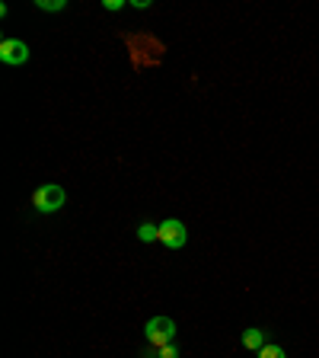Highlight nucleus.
Returning a JSON list of instances; mask_svg holds the SVG:
<instances>
[{
  "instance_id": "obj_1",
  "label": "nucleus",
  "mask_w": 319,
  "mask_h": 358,
  "mask_svg": "<svg viewBox=\"0 0 319 358\" xmlns=\"http://www.w3.org/2000/svg\"><path fill=\"white\" fill-rule=\"evenodd\" d=\"M64 201H67V192L58 182L38 186L36 192H32V205H36V211H42V215H54L58 208H64Z\"/></svg>"
},
{
  "instance_id": "obj_2",
  "label": "nucleus",
  "mask_w": 319,
  "mask_h": 358,
  "mask_svg": "<svg viewBox=\"0 0 319 358\" xmlns=\"http://www.w3.org/2000/svg\"><path fill=\"white\" fill-rule=\"evenodd\" d=\"M144 333H147V343L154 349H163V345L172 343V336H176V323H172V317H154V320H147Z\"/></svg>"
},
{
  "instance_id": "obj_3",
  "label": "nucleus",
  "mask_w": 319,
  "mask_h": 358,
  "mask_svg": "<svg viewBox=\"0 0 319 358\" xmlns=\"http://www.w3.org/2000/svg\"><path fill=\"white\" fill-rule=\"evenodd\" d=\"M188 240V231H186V224L176 221V217H170V221L160 224V243L166 246V250H182Z\"/></svg>"
},
{
  "instance_id": "obj_4",
  "label": "nucleus",
  "mask_w": 319,
  "mask_h": 358,
  "mask_svg": "<svg viewBox=\"0 0 319 358\" xmlns=\"http://www.w3.org/2000/svg\"><path fill=\"white\" fill-rule=\"evenodd\" d=\"M0 61L10 67H20L29 61V45L22 42V38H3L0 42Z\"/></svg>"
},
{
  "instance_id": "obj_5",
  "label": "nucleus",
  "mask_w": 319,
  "mask_h": 358,
  "mask_svg": "<svg viewBox=\"0 0 319 358\" xmlns=\"http://www.w3.org/2000/svg\"><path fill=\"white\" fill-rule=\"evenodd\" d=\"M243 345L249 352H262L268 345L265 343V333H262V329H246V333H243Z\"/></svg>"
},
{
  "instance_id": "obj_6",
  "label": "nucleus",
  "mask_w": 319,
  "mask_h": 358,
  "mask_svg": "<svg viewBox=\"0 0 319 358\" xmlns=\"http://www.w3.org/2000/svg\"><path fill=\"white\" fill-rule=\"evenodd\" d=\"M138 240H144V243H150V240H160V224L144 221L141 227H138Z\"/></svg>"
},
{
  "instance_id": "obj_7",
  "label": "nucleus",
  "mask_w": 319,
  "mask_h": 358,
  "mask_svg": "<svg viewBox=\"0 0 319 358\" xmlns=\"http://www.w3.org/2000/svg\"><path fill=\"white\" fill-rule=\"evenodd\" d=\"M36 7L45 10V13H61L67 7V0H36Z\"/></svg>"
},
{
  "instance_id": "obj_8",
  "label": "nucleus",
  "mask_w": 319,
  "mask_h": 358,
  "mask_svg": "<svg viewBox=\"0 0 319 358\" xmlns=\"http://www.w3.org/2000/svg\"><path fill=\"white\" fill-rule=\"evenodd\" d=\"M259 358H288V355H284L281 345H265V349L259 352Z\"/></svg>"
},
{
  "instance_id": "obj_9",
  "label": "nucleus",
  "mask_w": 319,
  "mask_h": 358,
  "mask_svg": "<svg viewBox=\"0 0 319 358\" xmlns=\"http://www.w3.org/2000/svg\"><path fill=\"white\" fill-rule=\"evenodd\" d=\"M156 358H179V349L176 345H163V349H156Z\"/></svg>"
},
{
  "instance_id": "obj_10",
  "label": "nucleus",
  "mask_w": 319,
  "mask_h": 358,
  "mask_svg": "<svg viewBox=\"0 0 319 358\" xmlns=\"http://www.w3.org/2000/svg\"><path fill=\"white\" fill-rule=\"evenodd\" d=\"M103 7L109 10V13H115V10H121V7H125V0H105Z\"/></svg>"
}]
</instances>
